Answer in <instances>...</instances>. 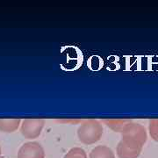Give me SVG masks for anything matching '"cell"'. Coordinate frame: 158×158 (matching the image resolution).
<instances>
[{
	"label": "cell",
	"instance_id": "obj_1",
	"mask_svg": "<svg viewBox=\"0 0 158 158\" xmlns=\"http://www.w3.org/2000/svg\"><path fill=\"white\" fill-rule=\"evenodd\" d=\"M103 131V126L98 120L85 119L77 129V137L83 144L91 145L101 139Z\"/></svg>",
	"mask_w": 158,
	"mask_h": 158
},
{
	"label": "cell",
	"instance_id": "obj_2",
	"mask_svg": "<svg viewBox=\"0 0 158 158\" xmlns=\"http://www.w3.org/2000/svg\"><path fill=\"white\" fill-rule=\"evenodd\" d=\"M120 134L121 139L136 142L142 147L147 142L148 134L146 128L142 125L133 122L132 120L125 126Z\"/></svg>",
	"mask_w": 158,
	"mask_h": 158
},
{
	"label": "cell",
	"instance_id": "obj_3",
	"mask_svg": "<svg viewBox=\"0 0 158 158\" xmlns=\"http://www.w3.org/2000/svg\"><path fill=\"white\" fill-rule=\"evenodd\" d=\"M44 125L43 118H26L20 125L21 135L27 139H36L40 135Z\"/></svg>",
	"mask_w": 158,
	"mask_h": 158
},
{
	"label": "cell",
	"instance_id": "obj_4",
	"mask_svg": "<svg viewBox=\"0 0 158 158\" xmlns=\"http://www.w3.org/2000/svg\"><path fill=\"white\" fill-rule=\"evenodd\" d=\"M142 148L136 142L121 139L117 145L116 152L118 158H138L142 151Z\"/></svg>",
	"mask_w": 158,
	"mask_h": 158
},
{
	"label": "cell",
	"instance_id": "obj_5",
	"mask_svg": "<svg viewBox=\"0 0 158 158\" xmlns=\"http://www.w3.org/2000/svg\"><path fill=\"white\" fill-rule=\"evenodd\" d=\"M17 158H45V150L38 141L26 142L19 148Z\"/></svg>",
	"mask_w": 158,
	"mask_h": 158
},
{
	"label": "cell",
	"instance_id": "obj_6",
	"mask_svg": "<svg viewBox=\"0 0 158 158\" xmlns=\"http://www.w3.org/2000/svg\"><path fill=\"white\" fill-rule=\"evenodd\" d=\"M89 158H115V155L109 147L99 145L91 149Z\"/></svg>",
	"mask_w": 158,
	"mask_h": 158
},
{
	"label": "cell",
	"instance_id": "obj_7",
	"mask_svg": "<svg viewBox=\"0 0 158 158\" xmlns=\"http://www.w3.org/2000/svg\"><path fill=\"white\" fill-rule=\"evenodd\" d=\"M20 118H0V131L4 133H13L20 126Z\"/></svg>",
	"mask_w": 158,
	"mask_h": 158
},
{
	"label": "cell",
	"instance_id": "obj_8",
	"mask_svg": "<svg viewBox=\"0 0 158 158\" xmlns=\"http://www.w3.org/2000/svg\"><path fill=\"white\" fill-rule=\"evenodd\" d=\"M131 120L127 118H107L104 119L103 122L110 129H112L114 132L121 133L125 126L130 122Z\"/></svg>",
	"mask_w": 158,
	"mask_h": 158
},
{
	"label": "cell",
	"instance_id": "obj_9",
	"mask_svg": "<svg viewBox=\"0 0 158 158\" xmlns=\"http://www.w3.org/2000/svg\"><path fill=\"white\" fill-rule=\"evenodd\" d=\"M63 158H88L87 154L82 148H72L68 153L63 156Z\"/></svg>",
	"mask_w": 158,
	"mask_h": 158
},
{
	"label": "cell",
	"instance_id": "obj_10",
	"mask_svg": "<svg viewBox=\"0 0 158 158\" xmlns=\"http://www.w3.org/2000/svg\"><path fill=\"white\" fill-rule=\"evenodd\" d=\"M148 133L153 140L158 142V118H153L149 120Z\"/></svg>",
	"mask_w": 158,
	"mask_h": 158
},
{
	"label": "cell",
	"instance_id": "obj_11",
	"mask_svg": "<svg viewBox=\"0 0 158 158\" xmlns=\"http://www.w3.org/2000/svg\"><path fill=\"white\" fill-rule=\"evenodd\" d=\"M60 122H66V123H69V122H73L74 124L75 123H78V122H83L84 120L82 119H65V120H59Z\"/></svg>",
	"mask_w": 158,
	"mask_h": 158
},
{
	"label": "cell",
	"instance_id": "obj_12",
	"mask_svg": "<svg viewBox=\"0 0 158 158\" xmlns=\"http://www.w3.org/2000/svg\"><path fill=\"white\" fill-rule=\"evenodd\" d=\"M1 152H2V151H1V146H0V156H1Z\"/></svg>",
	"mask_w": 158,
	"mask_h": 158
}]
</instances>
